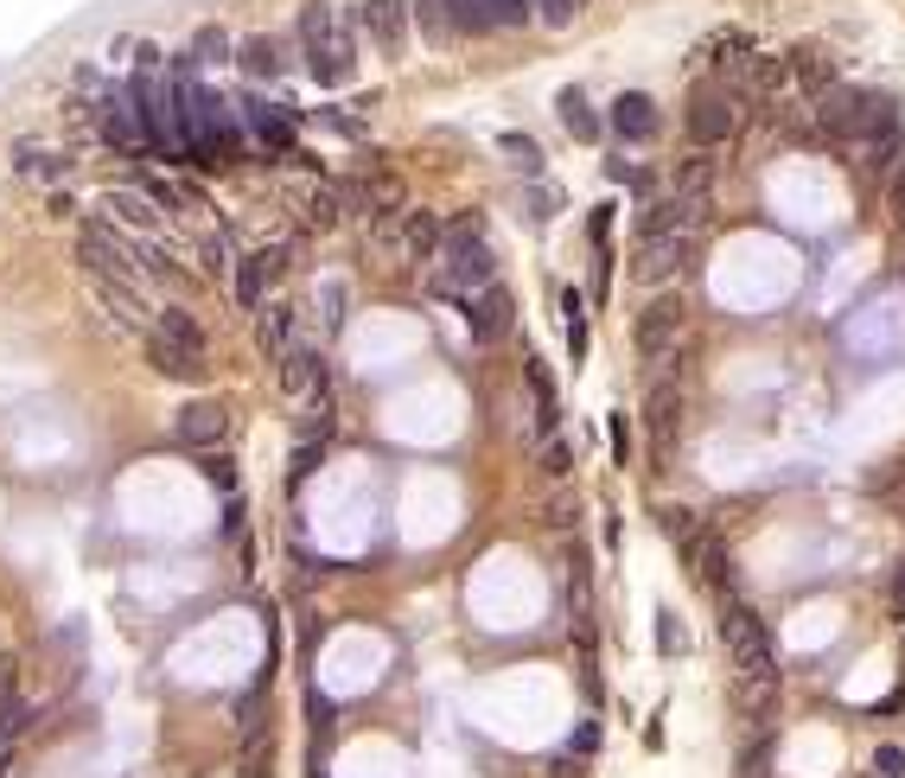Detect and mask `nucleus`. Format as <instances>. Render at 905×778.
<instances>
[{
  "label": "nucleus",
  "mask_w": 905,
  "mask_h": 778,
  "mask_svg": "<svg viewBox=\"0 0 905 778\" xmlns=\"http://www.w3.org/2000/svg\"><path fill=\"white\" fill-rule=\"evenodd\" d=\"M874 772L880 778H905V747H880L874 753Z\"/></svg>",
  "instance_id": "4c0bfd02"
},
{
  "label": "nucleus",
  "mask_w": 905,
  "mask_h": 778,
  "mask_svg": "<svg viewBox=\"0 0 905 778\" xmlns=\"http://www.w3.org/2000/svg\"><path fill=\"white\" fill-rule=\"evenodd\" d=\"M613 134L619 141H650L657 134V103H650L645 90H625L619 103H613Z\"/></svg>",
  "instance_id": "f3484780"
},
{
  "label": "nucleus",
  "mask_w": 905,
  "mask_h": 778,
  "mask_svg": "<svg viewBox=\"0 0 905 778\" xmlns=\"http://www.w3.org/2000/svg\"><path fill=\"white\" fill-rule=\"evenodd\" d=\"M363 32L395 58L402 39H409V0H363Z\"/></svg>",
  "instance_id": "f8f14e48"
},
{
  "label": "nucleus",
  "mask_w": 905,
  "mask_h": 778,
  "mask_svg": "<svg viewBox=\"0 0 905 778\" xmlns=\"http://www.w3.org/2000/svg\"><path fill=\"white\" fill-rule=\"evenodd\" d=\"M147 358H154L160 377H198V364H205V326L185 307H160L154 326H147Z\"/></svg>",
  "instance_id": "20e7f679"
},
{
  "label": "nucleus",
  "mask_w": 905,
  "mask_h": 778,
  "mask_svg": "<svg viewBox=\"0 0 905 778\" xmlns=\"http://www.w3.org/2000/svg\"><path fill=\"white\" fill-rule=\"evenodd\" d=\"M886 205H893V217L905 224V160L893 166V180H886Z\"/></svg>",
  "instance_id": "58836bf2"
},
{
  "label": "nucleus",
  "mask_w": 905,
  "mask_h": 778,
  "mask_svg": "<svg viewBox=\"0 0 905 778\" xmlns=\"http://www.w3.org/2000/svg\"><path fill=\"white\" fill-rule=\"evenodd\" d=\"M562 211V185H529V217L543 224V217H555Z\"/></svg>",
  "instance_id": "72a5a7b5"
},
{
  "label": "nucleus",
  "mask_w": 905,
  "mask_h": 778,
  "mask_svg": "<svg viewBox=\"0 0 905 778\" xmlns=\"http://www.w3.org/2000/svg\"><path fill=\"white\" fill-rule=\"evenodd\" d=\"M529 13H536V20H543V27H574V20H580V0H529Z\"/></svg>",
  "instance_id": "c756f323"
},
{
  "label": "nucleus",
  "mask_w": 905,
  "mask_h": 778,
  "mask_svg": "<svg viewBox=\"0 0 905 778\" xmlns=\"http://www.w3.org/2000/svg\"><path fill=\"white\" fill-rule=\"evenodd\" d=\"M568 625H574V645L594 657V574H587V549H568Z\"/></svg>",
  "instance_id": "1a4fd4ad"
},
{
  "label": "nucleus",
  "mask_w": 905,
  "mask_h": 778,
  "mask_svg": "<svg viewBox=\"0 0 905 778\" xmlns=\"http://www.w3.org/2000/svg\"><path fill=\"white\" fill-rule=\"evenodd\" d=\"M466 319H472V332L479 338H497L504 326H511V294L504 287H479V294H466Z\"/></svg>",
  "instance_id": "a211bd4d"
},
{
  "label": "nucleus",
  "mask_w": 905,
  "mask_h": 778,
  "mask_svg": "<svg viewBox=\"0 0 905 778\" xmlns=\"http://www.w3.org/2000/svg\"><path fill=\"white\" fill-rule=\"evenodd\" d=\"M682 122H689V141H696V147H721L727 134L740 129V103L727 96L721 83H696V90H689V109H682Z\"/></svg>",
  "instance_id": "423d86ee"
},
{
  "label": "nucleus",
  "mask_w": 905,
  "mask_h": 778,
  "mask_svg": "<svg viewBox=\"0 0 905 778\" xmlns=\"http://www.w3.org/2000/svg\"><path fill=\"white\" fill-rule=\"evenodd\" d=\"M243 129L256 134L261 147H294V122L268 96H243Z\"/></svg>",
  "instance_id": "4468645a"
},
{
  "label": "nucleus",
  "mask_w": 905,
  "mask_h": 778,
  "mask_svg": "<svg viewBox=\"0 0 905 778\" xmlns=\"http://www.w3.org/2000/svg\"><path fill=\"white\" fill-rule=\"evenodd\" d=\"M256 345H261V358H275L281 364L300 338H294V307H261L256 313Z\"/></svg>",
  "instance_id": "aec40b11"
},
{
  "label": "nucleus",
  "mask_w": 905,
  "mask_h": 778,
  "mask_svg": "<svg viewBox=\"0 0 905 778\" xmlns=\"http://www.w3.org/2000/svg\"><path fill=\"white\" fill-rule=\"evenodd\" d=\"M676 332H682V300L676 294H664V300H650L638 319H631V345L645 351V358H657V351H670Z\"/></svg>",
  "instance_id": "6e6552de"
},
{
  "label": "nucleus",
  "mask_w": 905,
  "mask_h": 778,
  "mask_svg": "<svg viewBox=\"0 0 905 778\" xmlns=\"http://www.w3.org/2000/svg\"><path fill=\"white\" fill-rule=\"evenodd\" d=\"M338 307H344V287L326 281V319H332V326H338Z\"/></svg>",
  "instance_id": "37998d69"
},
{
  "label": "nucleus",
  "mask_w": 905,
  "mask_h": 778,
  "mask_svg": "<svg viewBox=\"0 0 905 778\" xmlns=\"http://www.w3.org/2000/svg\"><path fill=\"white\" fill-rule=\"evenodd\" d=\"M657 645H664V657H682V625H676V613H657Z\"/></svg>",
  "instance_id": "e433bc0d"
},
{
  "label": "nucleus",
  "mask_w": 905,
  "mask_h": 778,
  "mask_svg": "<svg viewBox=\"0 0 905 778\" xmlns=\"http://www.w3.org/2000/svg\"><path fill=\"white\" fill-rule=\"evenodd\" d=\"M784 64H791V83H798L803 96H823L829 83H835V64H829L823 45H791V52H784Z\"/></svg>",
  "instance_id": "2eb2a0df"
},
{
  "label": "nucleus",
  "mask_w": 905,
  "mask_h": 778,
  "mask_svg": "<svg viewBox=\"0 0 905 778\" xmlns=\"http://www.w3.org/2000/svg\"><path fill=\"white\" fill-rule=\"evenodd\" d=\"M198 268H205V275H230V236L224 231L198 236Z\"/></svg>",
  "instance_id": "cd10ccee"
},
{
  "label": "nucleus",
  "mask_w": 905,
  "mask_h": 778,
  "mask_svg": "<svg viewBox=\"0 0 905 778\" xmlns=\"http://www.w3.org/2000/svg\"><path fill=\"white\" fill-rule=\"evenodd\" d=\"M414 7V20H421V39H428V45H446V39H453V0H409Z\"/></svg>",
  "instance_id": "a878e982"
},
{
  "label": "nucleus",
  "mask_w": 905,
  "mask_h": 778,
  "mask_svg": "<svg viewBox=\"0 0 905 778\" xmlns=\"http://www.w3.org/2000/svg\"><path fill=\"white\" fill-rule=\"evenodd\" d=\"M689 256V231H670V236H645L638 243V275L645 281H670L676 268Z\"/></svg>",
  "instance_id": "ddd939ff"
},
{
  "label": "nucleus",
  "mask_w": 905,
  "mask_h": 778,
  "mask_svg": "<svg viewBox=\"0 0 905 778\" xmlns=\"http://www.w3.org/2000/svg\"><path fill=\"white\" fill-rule=\"evenodd\" d=\"M849 154V166L861 173V180H893V166L905 160V129L893 122V129H880V134H861L854 147H842Z\"/></svg>",
  "instance_id": "0eeeda50"
},
{
  "label": "nucleus",
  "mask_w": 905,
  "mask_h": 778,
  "mask_svg": "<svg viewBox=\"0 0 905 778\" xmlns=\"http://www.w3.org/2000/svg\"><path fill=\"white\" fill-rule=\"evenodd\" d=\"M32 721H39V708H32L27 696H13V702H7V708H0V753H13V740H20V734H27Z\"/></svg>",
  "instance_id": "bb28decb"
},
{
  "label": "nucleus",
  "mask_w": 905,
  "mask_h": 778,
  "mask_svg": "<svg viewBox=\"0 0 905 778\" xmlns=\"http://www.w3.org/2000/svg\"><path fill=\"white\" fill-rule=\"evenodd\" d=\"M243 64H249L256 78H275V71H281V58H275V39H249V45H243Z\"/></svg>",
  "instance_id": "7c9ffc66"
},
{
  "label": "nucleus",
  "mask_w": 905,
  "mask_h": 778,
  "mask_svg": "<svg viewBox=\"0 0 905 778\" xmlns=\"http://www.w3.org/2000/svg\"><path fill=\"white\" fill-rule=\"evenodd\" d=\"M708 192H714V160H708V154H689L682 166H676V192H670V198H682L689 211H701V217H708Z\"/></svg>",
  "instance_id": "6ab92c4d"
},
{
  "label": "nucleus",
  "mask_w": 905,
  "mask_h": 778,
  "mask_svg": "<svg viewBox=\"0 0 905 778\" xmlns=\"http://www.w3.org/2000/svg\"><path fill=\"white\" fill-rule=\"evenodd\" d=\"M192 45H198V52H192V58H198V64H217V58L230 52V39H224V32H217V27H205V32H198V39H192Z\"/></svg>",
  "instance_id": "f704fd0d"
},
{
  "label": "nucleus",
  "mask_w": 905,
  "mask_h": 778,
  "mask_svg": "<svg viewBox=\"0 0 905 778\" xmlns=\"http://www.w3.org/2000/svg\"><path fill=\"white\" fill-rule=\"evenodd\" d=\"M568 441H543V472H568Z\"/></svg>",
  "instance_id": "ea45409f"
},
{
  "label": "nucleus",
  "mask_w": 905,
  "mask_h": 778,
  "mask_svg": "<svg viewBox=\"0 0 905 778\" xmlns=\"http://www.w3.org/2000/svg\"><path fill=\"white\" fill-rule=\"evenodd\" d=\"M721 645H727V657H733V670L740 676H752V683H778L772 632H765V620L740 600V587H727L721 594Z\"/></svg>",
  "instance_id": "f03ea898"
},
{
  "label": "nucleus",
  "mask_w": 905,
  "mask_h": 778,
  "mask_svg": "<svg viewBox=\"0 0 905 778\" xmlns=\"http://www.w3.org/2000/svg\"><path fill=\"white\" fill-rule=\"evenodd\" d=\"M485 20H492V27H523V20H536V13H529V0H485Z\"/></svg>",
  "instance_id": "2f4dec72"
},
{
  "label": "nucleus",
  "mask_w": 905,
  "mask_h": 778,
  "mask_svg": "<svg viewBox=\"0 0 905 778\" xmlns=\"http://www.w3.org/2000/svg\"><path fill=\"white\" fill-rule=\"evenodd\" d=\"M504 154L517 160L523 173H529V166H536V141H523V134H511V141H504Z\"/></svg>",
  "instance_id": "a19ab883"
},
{
  "label": "nucleus",
  "mask_w": 905,
  "mask_h": 778,
  "mask_svg": "<svg viewBox=\"0 0 905 778\" xmlns=\"http://www.w3.org/2000/svg\"><path fill=\"white\" fill-rule=\"evenodd\" d=\"M682 562H689V574H696V581H708L714 594H727V587H733L727 543H721V530H714V523H701V530H696V543L682 549Z\"/></svg>",
  "instance_id": "9d476101"
},
{
  "label": "nucleus",
  "mask_w": 905,
  "mask_h": 778,
  "mask_svg": "<svg viewBox=\"0 0 905 778\" xmlns=\"http://www.w3.org/2000/svg\"><path fill=\"white\" fill-rule=\"evenodd\" d=\"M810 115H816V134L835 141V147H854L861 134H880L899 122V103L880 96V90H849V83H829L823 96H810Z\"/></svg>",
  "instance_id": "f257e3e1"
},
{
  "label": "nucleus",
  "mask_w": 905,
  "mask_h": 778,
  "mask_svg": "<svg viewBox=\"0 0 905 778\" xmlns=\"http://www.w3.org/2000/svg\"><path fill=\"white\" fill-rule=\"evenodd\" d=\"M109 205H115V217H122V224H134L141 236L160 231V205H147V192H134V185H115V192H109Z\"/></svg>",
  "instance_id": "5701e85b"
},
{
  "label": "nucleus",
  "mask_w": 905,
  "mask_h": 778,
  "mask_svg": "<svg viewBox=\"0 0 905 778\" xmlns=\"http://www.w3.org/2000/svg\"><path fill=\"white\" fill-rule=\"evenodd\" d=\"M562 319H568V345H574V358L587 351V300L574 294V287H562Z\"/></svg>",
  "instance_id": "c85d7f7f"
},
{
  "label": "nucleus",
  "mask_w": 905,
  "mask_h": 778,
  "mask_svg": "<svg viewBox=\"0 0 905 778\" xmlns=\"http://www.w3.org/2000/svg\"><path fill=\"white\" fill-rule=\"evenodd\" d=\"M300 39H307V64L319 83L351 78V27L332 20V0H307L300 7Z\"/></svg>",
  "instance_id": "39448f33"
},
{
  "label": "nucleus",
  "mask_w": 905,
  "mask_h": 778,
  "mask_svg": "<svg viewBox=\"0 0 905 778\" xmlns=\"http://www.w3.org/2000/svg\"><path fill=\"white\" fill-rule=\"evenodd\" d=\"M319 453H326L319 441H300V447H294V460H287V479H307V472L319 467Z\"/></svg>",
  "instance_id": "c9c22d12"
},
{
  "label": "nucleus",
  "mask_w": 905,
  "mask_h": 778,
  "mask_svg": "<svg viewBox=\"0 0 905 778\" xmlns=\"http://www.w3.org/2000/svg\"><path fill=\"white\" fill-rule=\"evenodd\" d=\"M594 740H599V721H580V727H574V753H594Z\"/></svg>",
  "instance_id": "79ce46f5"
},
{
  "label": "nucleus",
  "mask_w": 905,
  "mask_h": 778,
  "mask_svg": "<svg viewBox=\"0 0 905 778\" xmlns=\"http://www.w3.org/2000/svg\"><path fill=\"white\" fill-rule=\"evenodd\" d=\"M752 58H759V45H752L747 32H714V39H708V64H714L721 78H747Z\"/></svg>",
  "instance_id": "412c9836"
},
{
  "label": "nucleus",
  "mask_w": 905,
  "mask_h": 778,
  "mask_svg": "<svg viewBox=\"0 0 905 778\" xmlns=\"http://www.w3.org/2000/svg\"><path fill=\"white\" fill-rule=\"evenodd\" d=\"M440 262H446V268L434 275V300H466V294H479V287L497 281V262H492V249L479 243V231H472V224L446 231Z\"/></svg>",
  "instance_id": "7ed1b4c3"
},
{
  "label": "nucleus",
  "mask_w": 905,
  "mask_h": 778,
  "mask_svg": "<svg viewBox=\"0 0 905 778\" xmlns=\"http://www.w3.org/2000/svg\"><path fill=\"white\" fill-rule=\"evenodd\" d=\"M440 243H446V236H440V217L434 211H402V224H395V249H402V256H440Z\"/></svg>",
  "instance_id": "dca6fc26"
},
{
  "label": "nucleus",
  "mask_w": 905,
  "mask_h": 778,
  "mask_svg": "<svg viewBox=\"0 0 905 778\" xmlns=\"http://www.w3.org/2000/svg\"><path fill=\"white\" fill-rule=\"evenodd\" d=\"M453 27L460 32H485L492 20H485V0H453Z\"/></svg>",
  "instance_id": "473e14b6"
},
{
  "label": "nucleus",
  "mask_w": 905,
  "mask_h": 778,
  "mask_svg": "<svg viewBox=\"0 0 905 778\" xmlns=\"http://www.w3.org/2000/svg\"><path fill=\"white\" fill-rule=\"evenodd\" d=\"M555 103H562V129H568L574 141H599V115H594V103H587V90H562Z\"/></svg>",
  "instance_id": "393cba45"
},
{
  "label": "nucleus",
  "mask_w": 905,
  "mask_h": 778,
  "mask_svg": "<svg viewBox=\"0 0 905 778\" xmlns=\"http://www.w3.org/2000/svg\"><path fill=\"white\" fill-rule=\"evenodd\" d=\"M230 287H236V307L243 313H261L268 300H261V287H268V256H243V268L230 275Z\"/></svg>",
  "instance_id": "b1692460"
},
{
  "label": "nucleus",
  "mask_w": 905,
  "mask_h": 778,
  "mask_svg": "<svg viewBox=\"0 0 905 778\" xmlns=\"http://www.w3.org/2000/svg\"><path fill=\"white\" fill-rule=\"evenodd\" d=\"M747 83H752V103H778L784 83H791V64H784L778 52H759L752 58V71H747Z\"/></svg>",
  "instance_id": "4be33fe9"
},
{
  "label": "nucleus",
  "mask_w": 905,
  "mask_h": 778,
  "mask_svg": "<svg viewBox=\"0 0 905 778\" xmlns=\"http://www.w3.org/2000/svg\"><path fill=\"white\" fill-rule=\"evenodd\" d=\"M224 428H230L224 402H185L179 416H173V434H179L185 447H217L224 441Z\"/></svg>",
  "instance_id": "9b49d317"
}]
</instances>
